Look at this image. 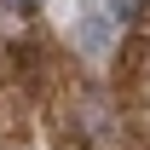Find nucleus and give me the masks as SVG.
<instances>
[{
    "label": "nucleus",
    "instance_id": "f257e3e1",
    "mask_svg": "<svg viewBox=\"0 0 150 150\" xmlns=\"http://www.w3.org/2000/svg\"><path fill=\"white\" fill-rule=\"evenodd\" d=\"M110 40H115V23L104 18V12H81V18H75V46H81L87 58H104Z\"/></svg>",
    "mask_w": 150,
    "mask_h": 150
},
{
    "label": "nucleus",
    "instance_id": "f03ea898",
    "mask_svg": "<svg viewBox=\"0 0 150 150\" xmlns=\"http://www.w3.org/2000/svg\"><path fill=\"white\" fill-rule=\"evenodd\" d=\"M144 18V0H110V23H139Z\"/></svg>",
    "mask_w": 150,
    "mask_h": 150
},
{
    "label": "nucleus",
    "instance_id": "7ed1b4c3",
    "mask_svg": "<svg viewBox=\"0 0 150 150\" xmlns=\"http://www.w3.org/2000/svg\"><path fill=\"white\" fill-rule=\"evenodd\" d=\"M6 6H12V12H35L40 0H6Z\"/></svg>",
    "mask_w": 150,
    "mask_h": 150
}]
</instances>
